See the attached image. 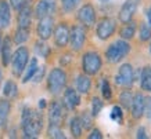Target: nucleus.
Instances as JSON below:
<instances>
[{
    "label": "nucleus",
    "mask_w": 151,
    "mask_h": 139,
    "mask_svg": "<svg viewBox=\"0 0 151 139\" xmlns=\"http://www.w3.org/2000/svg\"><path fill=\"white\" fill-rule=\"evenodd\" d=\"M0 54H1V63L3 66H9L10 61H11V55H13V40L10 36H6L1 41V47H0Z\"/></svg>",
    "instance_id": "nucleus-18"
},
{
    "label": "nucleus",
    "mask_w": 151,
    "mask_h": 139,
    "mask_svg": "<svg viewBox=\"0 0 151 139\" xmlns=\"http://www.w3.org/2000/svg\"><path fill=\"white\" fill-rule=\"evenodd\" d=\"M136 138L137 139H147L148 138V135H147L144 127H139L137 128V131H136Z\"/></svg>",
    "instance_id": "nucleus-40"
},
{
    "label": "nucleus",
    "mask_w": 151,
    "mask_h": 139,
    "mask_svg": "<svg viewBox=\"0 0 151 139\" xmlns=\"http://www.w3.org/2000/svg\"><path fill=\"white\" fill-rule=\"evenodd\" d=\"M111 118L119 124H122L124 123V112H122V109L121 106H114L112 110H111Z\"/></svg>",
    "instance_id": "nucleus-36"
},
{
    "label": "nucleus",
    "mask_w": 151,
    "mask_h": 139,
    "mask_svg": "<svg viewBox=\"0 0 151 139\" xmlns=\"http://www.w3.org/2000/svg\"><path fill=\"white\" fill-rule=\"evenodd\" d=\"M1 80H3V70H1V67H0V85H1Z\"/></svg>",
    "instance_id": "nucleus-44"
},
{
    "label": "nucleus",
    "mask_w": 151,
    "mask_h": 139,
    "mask_svg": "<svg viewBox=\"0 0 151 139\" xmlns=\"http://www.w3.org/2000/svg\"><path fill=\"white\" fill-rule=\"evenodd\" d=\"M100 1H103V3H107V1H110V0H100Z\"/></svg>",
    "instance_id": "nucleus-46"
},
{
    "label": "nucleus",
    "mask_w": 151,
    "mask_h": 139,
    "mask_svg": "<svg viewBox=\"0 0 151 139\" xmlns=\"http://www.w3.org/2000/svg\"><path fill=\"white\" fill-rule=\"evenodd\" d=\"M53 30H54V19H53L51 15L39 18L36 32L40 40H49L51 37V35H53Z\"/></svg>",
    "instance_id": "nucleus-11"
},
{
    "label": "nucleus",
    "mask_w": 151,
    "mask_h": 139,
    "mask_svg": "<svg viewBox=\"0 0 151 139\" xmlns=\"http://www.w3.org/2000/svg\"><path fill=\"white\" fill-rule=\"evenodd\" d=\"M35 52L39 57H43V58H47L49 54H50V47L46 44V40H39L35 43Z\"/></svg>",
    "instance_id": "nucleus-29"
},
{
    "label": "nucleus",
    "mask_w": 151,
    "mask_h": 139,
    "mask_svg": "<svg viewBox=\"0 0 151 139\" xmlns=\"http://www.w3.org/2000/svg\"><path fill=\"white\" fill-rule=\"evenodd\" d=\"M37 106H39V109H40V110H43V109L47 106V101H46V99H40V101H39V103H37Z\"/></svg>",
    "instance_id": "nucleus-42"
},
{
    "label": "nucleus",
    "mask_w": 151,
    "mask_h": 139,
    "mask_svg": "<svg viewBox=\"0 0 151 139\" xmlns=\"http://www.w3.org/2000/svg\"><path fill=\"white\" fill-rule=\"evenodd\" d=\"M63 103H64L65 109H68V110H73V109L79 106V103H81V96H79L78 91L75 90V88H67L64 91V96H63Z\"/></svg>",
    "instance_id": "nucleus-17"
},
{
    "label": "nucleus",
    "mask_w": 151,
    "mask_h": 139,
    "mask_svg": "<svg viewBox=\"0 0 151 139\" xmlns=\"http://www.w3.org/2000/svg\"><path fill=\"white\" fill-rule=\"evenodd\" d=\"M69 130H71V134H72L73 138H81L82 135V124H81V120H79V116H75L71 118L69 121Z\"/></svg>",
    "instance_id": "nucleus-27"
},
{
    "label": "nucleus",
    "mask_w": 151,
    "mask_h": 139,
    "mask_svg": "<svg viewBox=\"0 0 151 139\" xmlns=\"http://www.w3.org/2000/svg\"><path fill=\"white\" fill-rule=\"evenodd\" d=\"M136 30H137V26H136V22L134 21H129V22L124 23L122 28L119 29V36L124 40H132L134 35H136Z\"/></svg>",
    "instance_id": "nucleus-21"
},
{
    "label": "nucleus",
    "mask_w": 151,
    "mask_h": 139,
    "mask_svg": "<svg viewBox=\"0 0 151 139\" xmlns=\"http://www.w3.org/2000/svg\"><path fill=\"white\" fill-rule=\"evenodd\" d=\"M11 110V103L7 99H0V128H4L7 124Z\"/></svg>",
    "instance_id": "nucleus-23"
},
{
    "label": "nucleus",
    "mask_w": 151,
    "mask_h": 139,
    "mask_svg": "<svg viewBox=\"0 0 151 139\" xmlns=\"http://www.w3.org/2000/svg\"><path fill=\"white\" fill-rule=\"evenodd\" d=\"M139 39L142 43L150 41L151 39V26L148 22H142L140 23V29H139Z\"/></svg>",
    "instance_id": "nucleus-30"
},
{
    "label": "nucleus",
    "mask_w": 151,
    "mask_h": 139,
    "mask_svg": "<svg viewBox=\"0 0 151 139\" xmlns=\"http://www.w3.org/2000/svg\"><path fill=\"white\" fill-rule=\"evenodd\" d=\"M79 120H81V124H82V128L83 130H90L93 127V116L90 112H82V114L79 116Z\"/></svg>",
    "instance_id": "nucleus-32"
},
{
    "label": "nucleus",
    "mask_w": 151,
    "mask_h": 139,
    "mask_svg": "<svg viewBox=\"0 0 151 139\" xmlns=\"http://www.w3.org/2000/svg\"><path fill=\"white\" fill-rule=\"evenodd\" d=\"M132 101H133V94L130 88H125L124 91H121V94H119V103H121V106L126 110L130 109L132 106Z\"/></svg>",
    "instance_id": "nucleus-26"
},
{
    "label": "nucleus",
    "mask_w": 151,
    "mask_h": 139,
    "mask_svg": "<svg viewBox=\"0 0 151 139\" xmlns=\"http://www.w3.org/2000/svg\"><path fill=\"white\" fill-rule=\"evenodd\" d=\"M37 66H39V65H37V58H29L27 66H25V70H24V76H22L24 84L28 83L29 80H32V77H33V74H35V72H36Z\"/></svg>",
    "instance_id": "nucleus-24"
},
{
    "label": "nucleus",
    "mask_w": 151,
    "mask_h": 139,
    "mask_svg": "<svg viewBox=\"0 0 151 139\" xmlns=\"http://www.w3.org/2000/svg\"><path fill=\"white\" fill-rule=\"evenodd\" d=\"M130 50H132V45L129 44L128 40L118 39V40H115L114 43H111L107 47V50H105V59H107L108 63H112V65L119 63L130 54Z\"/></svg>",
    "instance_id": "nucleus-2"
},
{
    "label": "nucleus",
    "mask_w": 151,
    "mask_h": 139,
    "mask_svg": "<svg viewBox=\"0 0 151 139\" xmlns=\"http://www.w3.org/2000/svg\"><path fill=\"white\" fill-rule=\"evenodd\" d=\"M1 41H3V35H1V29H0V47H1Z\"/></svg>",
    "instance_id": "nucleus-45"
},
{
    "label": "nucleus",
    "mask_w": 151,
    "mask_h": 139,
    "mask_svg": "<svg viewBox=\"0 0 151 139\" xmlns=\"http://www.w3.org/2000/svg\"><path fill=\"white\" fill-rule=\"evenodd\" d=\"M87 138L89 139H103V134H101L100 130L94 128V130L90 131V134L87 135Z\"/></svg>",
    "instance_id": "nucleus-39"
},
{
    "label": "nucleus",
    "mask_w": 151,
    "mask_h": 139,
    "mask_svg": "<svg viewBox=\"0 0 151 139\" xmlns=\"http://www.w3.org/2000/svg\"><path fill=\"white\" fill-rule=\"evenodd\" d=\"M65 117V106L63 102L51 101L49 105V124L61 126Z\"/></svg>",
    "instance_id": "nucleus-10"
},
{
    "label": "nucleus",
    "mask_w": 151,
    "mask_h": 139,
    "mask_svg": "<svg viewBox=\"0 0 151 139\" xmlns=\"http://www.w3.org/2000/svg\"><path fill=\"white\" fill-rule=\"evenodd\" d=\"M3 94L6 98H15L18 94V87L14 80H7L3 87Z\"/></svg>",
    "instance_id": "nucleus-28"
},
{
    "label": "nucleus",
    "mask_w": 151,
    "mask_h": 139,
    "mask_svg": "<svg viewBox=\"0 0 151 139\" xmlns=\"http://www.w3.org/2000/svg\"><path fill=\"white\" fill-rule=\"evenodd\" d=\"M137 3L139 0H126L121 10H119V14H118V19L121 21L122 23H126L129 21L133 19V15L136 13L137 10Z\"/></svg>",
    "instance_id": "nucleus-13"
},
{
    "label": "nucleus",
    "mask_w": 151,
    "mask_h": 139,
    "mask_svg": "<svg viewBox=\"0 0 151 139\" xmlns=\"http://www.w3.org/2000/svg\"><path fill=\"white\" fill-rule=\"evenodd\" d=\"M115 84L124 88H130L134 83V69L130 63H124L115 76Z\"/></svg>",
    "instance_id": "nucleus-6"
},
{
    "label": "nucleus",
    "mask_w": 151,
    "mask_h": 139,
    "mask_svg": "<svg viewBox=\"0 0 151 139\" xmlns=\"http://www.w3.org/2000/svg\"><path fill=\"white\" fill-rule=\"evenodd\" d=\"M130 112H132V117L134 120H140L144 116V95L142 92H136L133 95Z\"/></svg>",
    "instance_id": "nucleus-16"
},
{
    "label": "nucleus",
    "mask_w": 151,
    "mask_h": 139,
    "mask_svg": "<svg viewBox=\"0 0 151 139\" xmlns=\"http://www.w3.org/2000/svg\"><path fill=\"white\" fill-rule=\"evenodd\" d=\"M55 6H57L55 0H39L36 3V6H35L33 15L37 19L47 17V15H53L55 11Z\"/></svg>",
    "instance_id": "nucleus-12"
},
{
    "label": "nucleus",
    "mask_w": 151,
    "mask_h": 139,
    "mask_svg": "<svg viewBox=\"0 0 151 139\" xmlns=\"http://www.w3.org/2000/svg\"><path fill=\"white\" fill-rule=\"evenodd\" d=\"M103 108H104V102H103L99 96H94V98L92 99V110H90L92 116L97 117L99 114H100L101 110H103Z\"/></svg>",
    "instance_id": "nucleus-33"
},
{
    "label": "nucleus",
    "mask_w": 151,
    "mask_h": 139,
    "mask_svg": "<svg viewBox=\"0 0 151 139\" xmlns=\"http://www.w3.org/2000/svg\"><path fill=\"white\" fill-rule=\"evenodd\" d=\"M101 95L107 101H110L112 98V90H111V85L107 79H103V81H101Z\"/></svg>",
    "instance_id": "nucleus-35"
},
{
    "label": "nucleus",
    "mask_w": 151,
    "mask_h": 139,
    "mask_svg": "<svg viewBox=\"0 0 151 139\" xmlns=\"http://www.w3.org/2000/svg\"><path fill=\"white\" fill-rule=\"evenodd\" d=\"M69 41V28L65 22L58 23L54 29V43L57 47L64 48Z\"/></svg>",
    "instance_id": "nucleus-14"
},
{
    "label": "nucleus",
    "mask_w": 151,
    "mask_h": 139,
    "mask_svg": "<svg viewBox=\"0 0 151 139\" xmlns=\"http://www.w3.org/2000/svg\"><path fill=\"white\" fill-rule=\"evenodd\" d=\"M116 30V19L111 17H104L97 23L96 35L100 40H108Z\"/></svg>",
    "instance_id": "nucleus-7"
},
{
    "label": "nucleus",
    "mask_w": 151,
    "mask_h": 139,
    "mask_svg": "<svg viewBox=\"0 0 151 139\" xmlns=\"http://www.w3.org/2000/svg\"><path fill=\"white\" fill-rule=\"evenodd\" d=\"M47 135L50 138H55V139H65L64 131L61 130V126H55V124H49V128H47Z\"/></svg>",
    "instance_id": "nucleus-31"
},
{
    "label": "nucleus",
    "mask_w": 151,
    "mask_h": 139,
    "mask_svg": "<svg viewBox=\"0 0 151 139\" xmlns=\"http://www.w3.org/2000/svg\"><path fill=\"white\" fill-rule=\"evenodd\" d=\"M29 36H31V32H29V28H18L15 33H14V43L15 44H24L29 40Z\"/></svg>",
    "instance_id": "nucleus-25"
},
{
    "label": "nucleus",
    "mask_w": 151,
    "mask_h": 139,
    "mask_svg": "<svg viewBox=\"0 0 151 139\" xmlns=\"http://www.w3.org/2000/svg\"><path fill=\"white\" fill-rule=\"evenodd\" d=\"M82 0H61V7H63V11L64 13H72L73 10L79 6Z\"/></svg>",
    "instance_id": "nucleus-34"
},
{
    "label": "nucleus",
    "mask_w": 151,
    "mask_h": 139,
    "mask_svg": "<svg viewBox=\"0 0 151 139\" xmlns=\"http://www.w3.org/2000/svg\"><path fill=\"white\" fill-rule=\"evenodd\" d=\"M21 128H22L24 138H37L43 130V114L39 110H33L25 106L21 114Z\"/></svg>",
    "instance_id": "nucleus-1"
},
{
    "label": "nucleus",
    "mask_w": 151,
    "mask_h": 139,
    "mask_svg": "<svg viewBox=\"0 0 151 139\" xmlns=\"http://www.w3.org/2000/svg\"><path fill=\"white\" fill-rule=\"evenodd\" d=\"M147 21H148V25L151 26V6H150V9L147 10Z\"/></svg>",
    "instance_id": "nucleus-43"
},
{
    "label": "nucleus",
    "mask_w": 151,
    "mask_h": 139,
    "mask_svg": "<svg viewBox=\"0 0 151 139\" xmlns=\"http://www.w3.org/2000/svg\"><path fill=\"white\" fill-rule=\"evenodd\" d=\"M76 18H78V21L82 23L85 28L94 26V25H96V21H97V14H96V10H94L93 4H90V3L83 4L82 7L78 10Z\"/></svg>",
    "instance_id": "nucleus-9"
},
{
    "label": "nucleus",
    "mask_w": 151,
    "mask_h": 139,
    "mask_svg": "<svg viewBox=\"0 0 151 139\" xmlns=\"http://www.w3.org/2000/svg\"><path fill=\"white\" fill-rule=\"evenodd\" d=\"M45 73H46V67L45 66H37L36 72H35V74H33V81L35 83H40L42 80H43V76H45Z\"/></svg>",
    "instance_id": "nucleus-38"
},
{
    "label": "nucleus",
    "mask_w": 151,
    "mask_h": 139,
    "mask_svg": "<svg viewBox=\"0 0 151 139\" xmlns=\"http://www.w3.org/2000/svg\"><path fill=\"white\" fill-rule=\"evenodd\" d=\"M75 87H76V91L79 94H87L90 91V87H92V80H90V76L89 74H79L75 80Z\"/></svg>",
    "instance_id": "nucleus-20"
},
{
    "label": "nucleus",
    "mask_w": 151,
    "mask_h": 139,
    "mask_svg": "<svg viewBox=\"0 0 151 139\" xmlns=\"http://www.w3.org/2000/svg\"><path fill=\"white\" fill-rule=\"evenodd\" d=\"M18 11V17H17V22H18V28H29L31 22H32L33 17V10L31 4L25 1L21 9L17 10Z\"/></svg>",
    "instance_id": "nucleus-15"
},
{
    "label": "nucleus",
    "mask_w": 151,
    "mask_h": 139,
    "mask_svg": "<svg viewBox=\"0 0 151 139\" xmlns=\"http://www.w3.org/2000/svg\"><path fill=\"white\" fill-rule=\"evenodd\" d=\"M11 22V7L10 3L6 0L0 1V29H4V28L10 26Z\"/></svg>",
    "instance_id": "nucleus-19"
},
{
    "label": "nucleus",
    "mask_w": 151,
    "mask_h": 139,
    "mask_svg": "<svg viewBox=\"0 0 151 139\" xmlns=\"http://www.w3.org/2000/svg\"><path fill=\"white\" fill-rule=\"evenodd\" d=\"M85 41H86V29L82 23L79 25H73L71 29H69V43H71V48L73 51H81L85 45Z\"/></svg>",
    "instance_id": "nucleus-8"
},
{
    "label": "nucleus",
    "mask_w": 151,
    "mask_h": 139,
    "mask_svg": "<svg viewBox=\"0 0 151 139\" xmlns=\"http://www.w3.org/2000/svg\"><path fill=\"white\" fill-rule=\"evenodd\" d=\"M27 0H10V7H13L14 10H18L24 6Z\"/></svg>",
    "instance_id": "nucleus-41"
},
{
    "label": "nucleus",
    "mask_w": 151,
    "mask_h": 139,
    "mask_svg": "<svg viewBox=\"0 0 151 139\" xmlns=\"http://www.w3.org/2000/svg\"><path fill=\"white\" fill-rule=\"evenodd\" d=\"M67 85V73L60 69L54 67L47 76V90L53 95H58L63 92V90Z\"/></svg>",
    "instance_id": "nucleus-3"
},
{
    "label": "nucleus",
    "mask_w": 151,
    "mask_h": 139,
    "mask_svg": "<svg viewBox=\"0 0 151 139\" xmlns=\"http://www.w3.org/2000/svg\"><path fill=\"white\" fill-rule=\"evenodd\" d=\"M140 87H142L143 91H147V92H151V66L150 65H146L140 70Z\"/></svg>",
    "instance_id": "nucleus-22"
},
{
    "label": "nucleus",
    "mask_w": 151,
    "mask_h": 139,
    "mask_svg": "<svg viewBox=\"0 0 151 139\" xmlns=\"http://www.w3.org/2000/svg\"><path fill=\"white\" fill-rule=\"evenodd\" d=\"M28 61H29V50L27 47H18V48L15 50L11 55V72L15 77H19L22 76L24 70H25V66H27Z\"/></svg>",
    "instance_id": "nucleus-4"
},
{
    "label": "nucleus",
    "mask_w": 151,
    "mask_h": 139,
    "mask_svg": "<svg viewBox=\"0 0 151 139\" xmlns=\"http://www.w3.org/2000/svg\"><path fill=\"white\" fill-rule=\"evenodd\" d=\"M148 50H150V54H151V43H150V47H148Z\"/></svg>",
    "instance_id": "nucleus-47"
},
{
    "label": "nucleus",
    "mask_w": 151,
    "mask_h": 139,
    "mask_svg": "<svg viewBox=\"0 0 151 139\" xmlns=\"http://www.w3.org/2000/svg\"><path fill=\"white\" fill-rule=\"evenodd\" d=\"M144 116L151 121V95L144 96Z\"/></svg>",
    "instance_id": "nucleus-37"
},
{
    "label": "nucleus",
    "mask_w": 151,
    "mask_h": 139,
    "mask_svg": "<svg viewBox=\"0 0 151 139\" xmlns=\"http://www.w3.org/2000/svg\"><path fill=\"white\" fill-rule=\"evenodd\" d=\"M103 66V59L101 55L97 51H87L82 57V69L83 73L89 76H96L97 73L101 70Z\"/></svg>",
    "instance_id": "nucleus-5"
}]
</instances>
